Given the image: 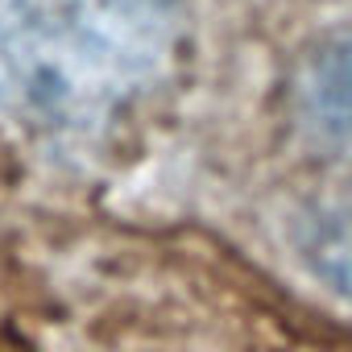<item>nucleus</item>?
<instances>
[{"mask_svg":"<svg viewBox=\"0 0 352 352\" xmlns=\"http://www.w3.org/2000/svg\"><path fill=\"white\" fill-rule=\"evenodd\" d=\"M174 38V0H0V120L83 149L153 96Z\"/></svg>","mask_w":352,"mask_h":352,"instance_id":"nucleus-1","label":"nucleus"},{"mask_svg":"<svg viewBox=\"0 0 352 352\" xmlns=\"http://www.w3.org/2000/svg\"><path fill=\"white\" fill-rule=\"evenodd\" d=\"M294 112L319 149L352 166V30L327 34L302 54Z\"/></svg>","mask_w":352,"mask_h":352,"instance_id":"nucleus-2","label":"nucleus"},{"mask_svg":"<svg viewBox=\"0 0 352 352\" xmlns=\"http://www.w3.org/2000/svg\"><path fill=\"white\" fill-rule=\"evenodd\" d=\"M298 253L327 290L352 302V204L307 216L298 228Z\"/></svg>","mask_w":352,"mask_h":352,"instance_id":"nucleus-3","label":"nucleus"}]
</instances>
